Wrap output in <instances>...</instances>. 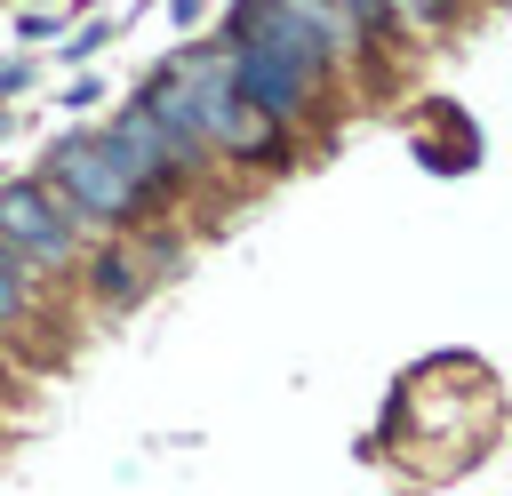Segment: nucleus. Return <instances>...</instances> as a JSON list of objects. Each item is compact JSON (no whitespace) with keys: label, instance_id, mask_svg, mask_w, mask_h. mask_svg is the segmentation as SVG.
Returning a JSON list of instances; mask_svg holds the SVG:
<instances>
[{"label":"nucleus","instance_id":"1","mask_svg":"<svg viewBox=\"0 0 512 496\" xmlns=\"http://www.w3.org/2000/svg\"><path fill=\"white\" fill-rule=\"evenodd\" d=\"M168 88L184 96V112H192V128H200L208 152H224V160H256V168H272V160L288 152V144H280L288 128L264 120V112L240 96L224 40H216V48H184V56L168 64Z\"/></svg>","mask_w":512,"mask_h":496},{"label":"nucleus","instance_id":"2","mask_svg":"<svg viewBox=\"0 0 512 496\" xmlns=\"http://www.w3.org/2000/svg\"><path fill=\"white\" fill-rule=\"evenodd\" d=\"M40 184L80 216V232H136V224H144V200H152V192L120 168V152H112L104 136H64V144H48Z\"/></svg>","mask_w":512,"mask_h":496},{"label":"nucleus","instance_id":"3","mask_svg":"<svg viewBox=\"0 0 512 496\" xmlns=\"http://www.w3.org/2000/svg\"><path fill=\"white\" fill-rule=\"evenodd\" d=\"M80 248H88L80 216H72L40 176L0 184V256H8V264H24V272H56V264H80Z\"/></svg>","mask_w":512,"mask_h":496},{"label":"nucleus","instance_id":"4","mask_svg":"<svg viewBox=\"0 0 512 496\" xmlns=\"http://www.w3.org/2000/svg\"><path fill=\"white\" fill-rule=\"evenodd\" d=\"M104 144L120 152V168L144 184V192H168V184H184L200 160H208V144L192 136V128H176V120H160V104L152 96H136L112 128H104Z\"/></svg>","mask_w":512,"mask_h":496},{"label":"nucleus","instance_id":"5","mask_svg":"<svg viewBox=\"0 0 512 496\" xmlns=\"http://www.w3.org/2000/svg\"><path fill=\"white\" fill-rule=\"evenodd\" d=\"M136 288H144V264H136V256L120 248V240L88 256V296H96V304H128Z\"/></svg>","mask_w":512,"mask_h":496},{"label":"nucleus","instance_id":"6","mask_svg":"<svg viewBox=\"0 0 512 496\" xmlns=\"http://www.w3.org/2000/svg\"><path fill=\"white\" fill-rule=\"evenodd\" d=\"M24 312H32V272L0 256V336H8V328H24Z\"/></svg>","mask_w":512,"mask_h":496},{"label":"nucleus","instance_id":"7","mask_svg":"<svg viewBox=\"0 0 512 496\" xmlns=\"http://www.w3.org/2000/svg\"><path fill=\"white\" fill-rule=\"evenodd\" d=\"M328 8L344 16V32H352V40H368V32H384V24H392V0H328Z\"/></svg>","mask_w":512,"mask_h":496}]
</instances>
